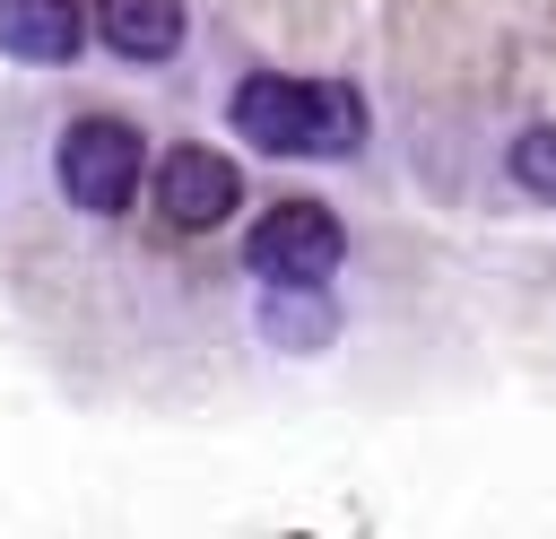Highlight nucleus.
I'll return each mask as SVG.
<instances>
[{
  "instance_id": "f257e3e1",
  "label": "nucleus",
  "mask_w": 556,
  "mask_h": 539,
  "mask_svg": "<svg viewBox=\"0 0 556 539\" xmlns=\"http://www.w3.org/2000/svg\"><path fill=\"white\" fill-rule=\"evenodd\" d=\"M235 130L269 156H348L365 139V96L348 78H243L235 87Z\"/></svg>"
},
{
  "instance_id": "f03ea898",
  "label": "nucleus",
  "mask_w": 556,
  "mask_h": 539,
  "mask_svg": "<svg viewBox=\"0 0 556 539\" xmlns=\"http://www.w3.org/2000/svg\"><path fill=\"white\" fill-rule=\"evenodd\" d=\"M52 174H61V191H70L78 209L113 217V209H130V191H139V130L113 122V113H87V122L61 130Z\"/></svg>"
},
{
  "instance_id": "7ed1b4c3",
  "label": "nucleus",
  "mask_w": 556,
  "mask_h": 539,
  "mask_svg": "<svg viewBox=\"0 0 556 539\" xmlns=\"http://www.w3.org/2000/svg\"><path fill=\"white\" fill-rule=\"evenodd\" d=\"M339 252H348V235H339V217L321 200H278L252 226V243H243V261H252L261 287H321L339 270Z\"/></svg>"
},
{
  "instance_id": "20e7f679",
  "label": "nucleus",
  "mask_w": 556,
  "mask_h": 539,
  "mask_svg": "<svg viewBox=\"0 0 556 539\" xmlns=\"http://www.w3.org/2000/svg\"><path fill=\"white\" fill-rule=\"evenodd\" d=\"M235 200H243V174H235V156H217V148H174V156L156 165V209H165L174 226H217Z\"/></svg>"
},
{
  "instance_id": "39448f33",
  "label": "nucleus",
  "mask_w": 556,
  "mask_h": 539,
  "mask_svg": "<svg viewBox=\"0 0 556 539\" xmlns=\"http://www.w3.org/2000/svg\"><path fill=\"white\" fill-rule=\"evenodd\" d=\"M78 43H87L78 0H0V52L9 61L52 70V61H78Z\"/></svg>"
},
{
  "instance_id": "423d86ee",
  "label": "nucleus",
  "mask_w": 556,
  "mask_h": 539,
  "mask_svg": "<svg viewBox=\"0 0 556 539\" xmlns=\"http://www.w3.org/2000/svg\"><path fill=\"white\" fill-rule=\"evenodd\" d=\"M96 35L122 61H165L182 43V0H96Z\"/></svg>"
},
{
  "instance_id": "0eeeda50",
  "label": "nucleus",
  "mask_w": 556,
  "mask_h": 539,
  "mask_svg": "<svg viewBox=\"0 0 556 539\" xmlns=\"http://www.w3.org/2000/svg\"><path fill=\"white\" fill-rule=\"evenodd\" d=\"M513 183L530 200H556V130H521L513 139Z\"/></svg>"
},
{
  "instance_id": "6e6552de",
  "label": "nucleus",
  "mask_w": 556,
  "mask_h": 539,
  "mask_svg": "<svg viewBox=\"0 0 556 539\" xmlns=\"http://www.w3.org/2000/svg\"><path fill=\"white\" fill-rule=\"evenodd\" d=\"M269 330H287L295 348H313V339H330V313L313 304V287H278V304H269Z\"/></svg>"
}]
</instances>
